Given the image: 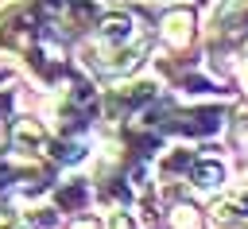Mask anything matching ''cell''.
Instances as JSON below:
<instances>
[{
  "label": "cell",
  "instance_id": "1",
  "mask_svg": "<svg viewBox=\"0 0 248 229\" xmlns=\"http://www.w3.org/2000/svg\"><path fill=\"white\" fill-rule=\"evenodd\" d=\"M12 147H16L19 155H39V151L46 147V128H43L39 120H16V128H12Z\"/></svg>",
  "mask_w": 248,
  "mask_h": 229
},
{
  "label": "cell",
  "instance_id": "2",
  "mask_svg": "<svg viewBox=\"0 0 248 229\" xmlns=\"http://www.w3.org/2000/svg\"><path fill=\"white\" fill-rule=\"evenodd\" d=\"M163 39H167L170 47H186V43L194 39V16H190L186 8L167 12V16H163Z\"/></svg>",
  "mask_w": 248,
  "mask_h": 229
},
{
  "label": "cell",
  "instance_id": "3",
  "mask_svg": "<svg viewBox=\"0 0 248 229\" xmlns=\"http://www.w3.org/2000/svg\"><path fill=\"white\" fill-rule=\"evenodd\" d=\"M221 182H225V167H221L217 159H194V163H190V186H194V190H205V194H209V190H217Z\"/></svg>",
  "mask_w": 248,
  "mask_h": 229
},
{
  "label": "cell",
  "instance_id": "4",
  "mask_svg": "<svg viewBox=\"0 0 248 229\" xmlns=\"http://www.w3.org/2000/svg\"><path fill=\"white\" fill-rule=\"evenodd\" d=\"M213 221L217 225H236V221H244V206L240 202H217L213 206Z\"/></svg>",
  "mask_w": 248,
  "mask_h": 229
},
{
  "label": "cell",
  "instance_id": "5",
  "mask_svg": "<svg viewBox=\"0 0 248 229\" xmlns=\"http://www.w3.org/2000/svg\"><path fill=\"white\" fill-rule=\"evenodd\" d=\"M170 229H202V217H198V210H190V206H178V210L170 213Z\"/></svg>",
  "mask_w": 248,
  "mask_h": 229
},
{
  "label": "cell",
  "instance_id": "6",
  "mask_svg": "<svg viewBox=\"0 0 248 229\" xmlns=\"http://www.w3.org/2000/svg\"><path fill=\"white\" fill-rule=\"evenodd\" d=\"M105 229H136V221H132L124 210H112V213H108V221H105Z\"/></svg>",
  "mask_w": 248,
  "mask_h": 229
},
{
  "label": "cell",
  "instance_id": "7",
  "mask_svg": "<svg viewBox=\"0 0 248 229\" xmlns=\"http://www.w3.org/2000/svg\"><path fill=\"white\" fill-rule=\"evenodd\" d=\"M0 229H23V217L19 213H0Z\"/></svg>",
  "mask_w": 248,
  "mask_h": 229
},
{
  "label": "cell",
  "instance_id": "8",
  "mask_svg": "<svg viewBox=\"0 0 248 229\" xmlns=\"http://www.w3.org/2000/svg\"><path fill=\"white\" fill-rule=\"evenodd\" d=\"M8 109H12V93H0V136H4V120H8Z\"/></svg>",
  "mask_w": 248,
  "mask_h": 229
},
{
  "label": "cell",
  "instance_id": "9",
  "mask_svg": "<svg viewBox=\"0 0 248 229\" xmlns=\"http://www.w3.org/2000/svg\"><path fill=\"white\" fill-rule=\"evenodd\" d=\"M70 229H101V221H97V217H81V221H74Z\"/></svg>",
  "mask_w": 248,
  "mask_h": 229
},
{
  "label": "cell",
  "instance_id": "10",
  "mask_svg": "<svg viewBox=\"0 0 248 229\" xmlns=\"http://www.w3.org/2000/svg\"><path fill=\"white\" fill-rule=\"evenodd\" d=\"M240 78H244V89H248V62H244V70H240Z\"/></svg>",
  "mask_w": 248,
  "mask_h": 229
}]
</instances>
